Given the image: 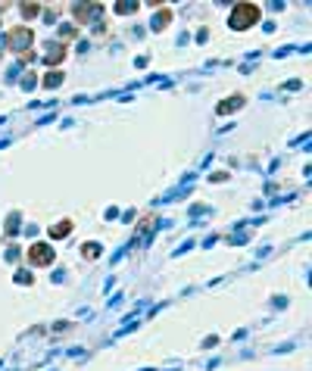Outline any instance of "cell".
<instances>
[{
    "label": "cell",
    "mask_w": 312,
    "mask_h": 371,
    "mask_svg": "<svg viewBox=\"0 0 312 371\" xmlns=\"http://www.w3.org/2000/svg\"><path fill=\"white\" fill-rule=\"evenodd\" d=\"M28 256H31V265H50V262H53V253H50V246H44V243H41V246L34 243Z\"/></svg>",
    "instance_id": "7a4b0ae2"
},
{
    "label": "cell",
    "mask_w": 312,
    "mask_h": 371,
    "mask_svg": "<svg viewBox=\"0 0 312 371\" xmlns=\"http://www.w3.org/2000/svg\"><path fill=\"white\" fill-rule=\"evenodd\" d=\"M69 228H72V222H63V225H53V231H50V234H53V237H66V234H69Z\"/></svg>",
    "instance_id": "277c9868"
},
{
    "label": "cell",
    "mask_w": 312,
    "mask_h": 371,
    "mask_svg": "<svg viewBox=\"0 0 312 371\" xmlns=\"http://www.w3.org/2000/svg\"><path fill=\"white\" fill-rule=\"evenodd\" d=\"M28 41H31V31H28V28H16V31L10 34V44H13V47H25Z\"/></svg>",
    "instance_id": "3957f363"
},
{
    "label": "cell",
    "mask_w": 312,
    "mask_h": 371,
    "mask_svg": "<svg viewBox=\"0 0 312 371\" xmlns=\"http://www.w3.org/2000/svg\"><path fill=\"white\" fill-rule=\"evenodd\" d=\"M256 19H259V7H256V4H241L238 10L231 13V19H228V22H231V28H238V31H241V28L253 25Z\"/></svg>",
    "instance_id": "6da1fadb"
},
{
    "label": "cell",
    "mask_w": 312,
    "mask_h": 371,
    "mask_svg": "<svg viewBox=\"0 0 312 371\" xmlns=\"http://www.w3.org/2000/svg\"><path fill=\"white\" fill-rule=\"evenodd\" d=\"M56 85H60V75H56V72L47 75V88H56Z\"/></svg>",
    "instance_id": "5b68a950"
}]
</instances>
